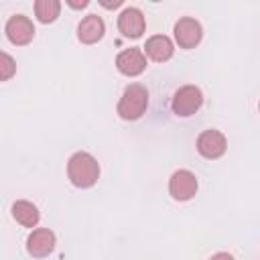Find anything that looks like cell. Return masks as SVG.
<instances>
[{"mask_svg":"<svg viewBox=\"0 0 260 260\" xmlns=\"http://www.w3.org/2000/svg\"><path fill=\"white\" fill-rule=\"evenodd\" d=\"M116 69L122 75H126V77H138L146 69V55H144V51H140L136 47L124 49L116 57Z\"/></svg>","mask_w":260,"mask_h":260,"instance_id":"obj_10","label":"cell"},{"mask_svg":"<svg viewBox=\"0 0 260 260\" xmlns=\"http://www.w3.org/2000/svg\"><path fill=\"white\" fill-rule=\"evenodd\" d=\"M16 73V61L8 53H0V81H8Z\"/></svg>","mask_w":260,"mask_h":260,"instance_id":"obj_15","label":"cell"},{"mask_svg":"<svg viewBox=\"0 0 260 260\" xmlns=\"http://www.w3.org/2000/svg\"><path fill=\"white\" fill-rule=\"evenodd\" d=\"M61 14V2L59 0H37L35 2V16L43 24H51Z\"/></svg>","mask_w":260,"mask_h":260,"instance_id":"obj_14","label":"cell"},{"mask_svg":"<svg viewBox=\"0 0 260 260\" xmlns=\"http://www.w3.org/2000/svg\"><path fill=\"white\" fill-rule=\"evenodd\" d=\"M104 35H106V22L98 14H87L77 24V39L83 45H95L98 41L104 39Z\"/></svg>","mask_w":260,"mask_h":260,"instance_id":"obj_12","label":"cell"},{"mask_svg":"<svg viewBox=\"0 0 260 260\" xmlns=\"http://www.w3.org/2000/svg\"><path fill=\"white\" fill-rule=\"evenodd\" d=\"M67 179L77 189H89L100 179V162L93 154L79 150L67 160Z\"/></svg>","mask_w":260,"mask_h":260,"instance_id":"obj_1","label":"cell"},{"mask_svg":"<svg viewBox=\"0 0 260 260\" xmlns=\"http://www.w3.org/2000/svg\"><path fill=\"white\" fill-rule=\"evenodd\" d=\"M4 32H6V39L16 45V47H24L28 45L32 39H35V24L28 16L24 14H12L8 20H6V26H4Z\"/></svg>","mask_w":260,"mask_h":260,"instance_id":"obj_7","label":"cell"},{"mask_svg":"<svg viewBox=\"0 0 260 260\" xmlns=\"http://www.w3.org/2000/svg\"><path fill=\"white\" fill-rule=\"evenodd\" d=\"M199 183L195 173H191L189 169H177L171 179H169V195L175 201H189L197 195Z\"/></svg>","mask_w":260,"mask_h":260,"instance_id":"obj_4","label":"cell"},{"mask_svg":"<svg viewBox=\"0 0 260 260\" xmlns=\"http://www.w3.org/2000/svg\"><path fill=\"white\" fill-rule=\"evenodd\" d=\"M258 110H260V102H258Z\"/></svg>","mask_w":260,"mask_h":260,"instance_id":"obj_19","label":"cell"},{"mask_svg":"<svg viewBox=\"0 0 260 260\" xmlns=\"http://www.w3.org/2000/svg\"><path fill=\"white\" fill-rule=\"evenodd\" d=\"M173 35H175V43L181 49H195L203 39V26L199 20L191 16H183L175 22Z\"/></svg>","mask_w":260,"mask_h":260,"instance_id":"obj_6","label":"cell"},{"mask_svg":"<svg viewBox=\"0 0 260 260\" xmlns=\"http://www.w3.org/2000/svg\"><path fill=\"white\" fill-rule=\"evenodd\" d=\"M209 260H236V258H234L230 252H215Z\"/></svg>","mask_w":260,"mask_h":260,"instance_id":"obj_16","label":"cell"},{"mask_svg":"<svg viewBox=\"0 0 260 260\" xmlns=\"http://www.w3.org/2000/svg\"><path fill=\"white\" fill-rule=\"evenodd\" d=\"M57 238L49 228H35L26 238V252L32 258H47L55 250Z\"/></svg>","mask_w":260,"mask_h":260,"instance_id":"obj_8","label":"cell"},{"mask_svg":"<svg viewBox=\"0 0 260 260\" xmlns=\"http://www.w3.org/2000/svg\"><path fill=\"white\" fill-rule=\"evenodd\" d=\"M197 152L207 160H217L228 150V138L215 128H207L197 136Z\"/></svg>","mask_w":260,"mask_h":260,"instance_id":"obj_5","label":"cell"},{"mask_svg":"<svg viewBox=\"0 0 260 260\" xmlns=\"http://www.w3.org/2000/svg\"><path fill=\"white\" fill-rule=\"evenodd\" d=\"M146 108H148V89L142 83H130L124 87L116 112L122 120L134 122L146 114Z\"/></svg>","mask_w":260,"mask_h":260,"instance_id":"obj_2","label":"cell"},{"mask_svg":"<svg viewBox=\"0 0 260 260\" xmlns=\"http://www.w3.org/2000/svg\"><path fill=\"white\" fill-rule=\"evenodd\" d=\"M146 28V20H144V14L140 8L136 6H126L120 16H118V30L126 37V39H138L142 37Z\"/></svg>","mask_w":260,"mask_h":260,"instance_id":"obj_9","label":"cell"},{"mask_svg":"<svg viewBox=\"0 0 260 260\" xmlns=\"http://www.w3.org/2000/svg\"><path fill=\"white\" fill-rule=\"evenodd\" d=\"M12 217L22 225V228H37L39 225V219H41V213H39V207L32 203V201H26V199H18L12 203Z\"/></svg>","mask_w":260,"mask_h":260,"instance_id":"obj_13","label":"cell"},{"mask_svg":"<svg viewBox=\"0 0 260 260\" xmlns=\"http://www.w3.org/2000/svg\"><path fill=\"white\" fill-rule=\"evenodd\" d=\"M67 4H69L71 8H75V10H81V8H85L89 2H87V0H81V2H75V0H67Z\"/></svg>","mask_w":260,"mask_h":260,"instance_id":"obj_17","label":"cell"},{"mask_svg":"<svg viewBox=\"0 0 260 260\" xmlns=\"http://www.w3.org/2000/svg\"><path fill=\"white\" fill-rule=\"evenodd\" d=\"M100 4H102L104 8H118V6H122L124 2H122V0H114V2H104V0H102Z\"/></svg>","mask_w":260,"mask_h":260,"instance_id":"obj_18","label":"cell"},{"mask_svg":"<svg viewBox=\"0 0 260 260\" xmlns=\"http://www.w3.org/2000/svg\"><path fill=\"white\" fill-rule=\"evenodd\" d=\"M144 55L154 63H165L175 55V43L167 35H152L144 43Z\"/></svg>","mask_w":260,"mask_h":260,"instance_id":"obj_11","label":"cell"},{"mask_svg":"<svg viewBox=\"0 0 260 260\" xmlns=\"http://www.w3.org/2000/svg\"><path fill=\"white\" fill-rule=\"evenodd\" d=\"M203 106V91L197 85H181L171 100V110L175 116L179 118H189L193 114H197Z\"/></svg>","mask_w":260,"mask_h":260,"instance_id":"obj_3","label":"cell"}]
</instances>
